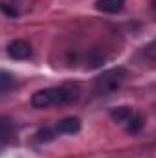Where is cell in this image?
I'll list each match as a JSON object with an SVG mask.
<instances>
[{"mask_svg":"<svg viewBox=\"0 0 156 158\" xmlns=\"http://www.w3.org/2000/svg\"><path fill=\"white\" fill-rule=\"evenodd\" d=\"M132 116H134V110L130 107H116L110 110V118L116 123H121V125H127Z\"/></svg>","mask_w":156,"mask_h":158,"instance_id":"cell-6","label":"cell"},{"mask_svg":"<svg viewBox=\"0 0 156 158\" xmlns=\"http://www.w3.org/2000/svg\"><path fill=\"white\" fill-rule=\"evenodd\" d=\"M123 6H125V0H97L96 2V9L101 13H109V15L119 13Z\"/></svg>","mask_w":156,"mask_h":158,"instance_id":"cell-5","label":"cell"},{"mask_svg":"<svg viewBox=\"0 0 156 158\" xmlns=\"http://www.w3.org/2000/svg\"><path fill=\"white\" fill-rule=\"evenodd\" d=\"M145 53H147V57L149 59H153V61H156V39L145 48Z\"/></svg>","mask_w":156,"mask_h":158,"instance_id":"cell-11","label":"cell"},{"mask_svg":"<svg viewBox=\"0 0 156 158\" xmlns=\"http://www.w3.org/2000/svg\"><path fill=\"white\" fill-rule=\"evenodd\" d=\"M59 134H77L81 131V119L79 118H64L61 121H57L55 125Z\"/></svg>","mask_w":156,"mask_h":158,"instance_id":"cell-4","label":"cell"},{"mask_svg":"<svg viewBox=\"0 0 156 158\" xmlns=\"http://www.w3.org/2000/svg\"><path fill=\"white\" fill-rule=\"evenodd\" d=\"M6 50H7V55L11 59H15V61H24V59H28L31 55V46L22 39L11 40Z\"/></svg>","mask_w":156,"mask_h":158,"instance_id":"cell-3","label":"cell"},{"mask_svg":"<svg viewBox=\"0 0 156 158\" xmlns=\"http://www.w3.org/2000/svg\"><path fill=\"white\" fill-rule=\"evenodd\" d=\"M57 129L55 127H42L37 131V134H35V138H37V142L39 143H48V142H53L55 138H57Z\"/></svg>","mask_w":156,"mask_h":158,"instance_id":"cell-7","label":"cell"},{"mask_svg":"<svg viewBox=\"0 0 156 158\" xmlns=\"http://www.w3.org/2000/svg\"><path fill=\"white\" fill-rule=\"evenodd\" d=\"M13 83H15V81H13V77L9 76V72L2 70V74H0V92H2V94H7Z\"/></svg>","mask_w":156,"mask_h":158,"instance_id":"cell-10","label":"cell"},{"mask_svg":"<svg viewBox=\"0 0 156 158\" xmlns=\"http://www.w3.org/2000/svg\"><path fill=\"white\" fill-rule=\"evenodd\" d=\"M125 127H127V131H129L130 134H138V132L143 129V119H142V116H140L138 112H134V116L130 118V121H129Z\"/></svg>","mask_w":156,"mask_h":158,"instance_id":"cell-9","label":"cell"},{"mask_svg":"<svg viewBox=\"0 0 156 158\" xmlns=\"http://www.w3.org/2000/svg\"><path fill=\"white\" fill-rule=\"evenodd\" d=\"M0 129H2V147H6L7 145V142L11 140V129H13V125H11V121L9 118H2V123H0Z\"/></svg>","mask_w":156,"mask_h":158,"instance_id":"cell-8","label":"cell"},{"mask_svg":"<svg viewBox=\"0 0 156 158\" xmlns=\"http://www.w3.org/2000/svg\"><path fill=\"white\" fill-rule=\"evenodd\" d=\"M129 77V70L123 66H116V68H109L103 74H99L96 81H94V90L97 94H110L116 92L117 88H121V85Z\"/></svg>","mask_w":156,"mask_h":158,"instance_id":"cell-2","label":"cell"},{"mask_svg":"<svg viewBox=\"0 0 156 158\" xmlns=\"http://www.w3.org/2000/svg\"><path fill=\"white\" fill-rule=\"evenodd\" d=\"M2 11H4L6 15H9V17H17V15H18V13H17V9L9 7V4H7V2H4V4H2Z\"/></svg>","mask_w":156,"mask_h":158,"instance_id":"cell-12","label":"cell"},{"mask_svg":"<svg viewBox=\"0 0 156 158\" xmlns=\"http://www.w3.org/2000/svg\"><path fill=\"white\" fill-rule=\"evenodd\" d=\"M153 13H154V17H156V0H153Z\"/></svg>","mask_w":156,"mask_h":158,"instance_id":"cell-13","label":"cell"},{"mask_svg":"<svg viewBox=\"0 0 156 158\" xmlns=\"http://www.w3.org/2000/svg\"><path fill=\"white\" fill-rule=\"evenodd\" d=\"M76 98H77V94L70 86H51V88L37 90L31 96V105L35 109H48L53 105H68Z\"/></svg>","mask_w":156,"mask_h":158,"instance_id":"cell-1","label":"cell"}]
</instances>
